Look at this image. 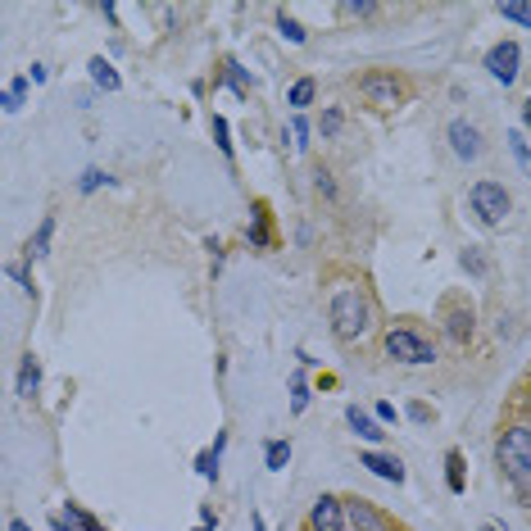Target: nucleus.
<instances>
[{
    "instance_id": "nucleus-1",
    "label": "nucleus",
    "mask_w": 531,
    "mask_h": 531,
    "mask_svg": "<svg viewBox=\"0 0 531 531\" xmlns=\"http://www.w3.org/2000/svg\"><path fill=\"white\" fill-rule=\"evenodd\" d=\"M327 318H332V332L336 341L354 345L373 332V305L359 282H336L332 295H327Z\"/></svg>"
},
{
    "instance_id": "nucleus-2",
    "label": "nucleus",
    "mask_w": 531,
    "mask_h": 531,
    "mask_svg": "<svg viewBox=\"0 0 531 531\" xmlns=\"http://www.w3.org/2000/svg\"><path fill=\"white\" fill-rule=\"evenodd\" d=\"M495 463H500L504 482L513 486V495L531 509V423L504 427L500 445H495Z\"/></svg>"
},
{
    "instance_id": "nucleus-3",
    "label": "nucleus",
    "mask_w": 531,
    "mask_h": 531,
    "mask_svg": "<svg viewBox=\"0 0 531 531\" xmlns=\"http://www.w3.org/2000/svg\"><path fill=\"white\" fill-rule=\"evenodd\" d=\"M382 354H386V359H395V364H409V368L436 364V345L427 341L423 332H413V327H386V332H382Z\"/></svg>"
},
{
    "instance_id": "nucleus-4",
    "label": "nucleus",
    "mask_w": 531,
    "mask_h": 531,
    "mask_svg": "<svg viewBox=\"0 0 531 531\" xmlns=\"http://www.w3.org/2000/svg\"><path fill=\"white\" fill-rule=\"evenodd\" d=\"M468 205H472V214L482 218L486 227H500L504 218H509V209H513V196L504 191V182H491V177H482V182L468 191Z\"/></svg>"
},
{
    "instance_id": "nucleus-5",
    "label": "nucleus",
    "mask_w": 531,
    "mask_h": 531,
    "mask_svg": "<svg viewBox=\"0 0 531 531\" xmlns=\"http://www.w3.org/2000/svg\"><path fill=\"white\" fill-rule=\"evenodd\" d=\"M359 91H364V100H368V105H377V109H400L404 96H409V87H404L391 69L364 73V78H359Z\"/></svg>"
},
{
    "instance_id": "nucleus-6",
    "label": "nucleus",
    "mask_w": 531,
    "mask_h": 531,
    "mask_svg": "<svg viewBox=\"0 0 531 531\" xmlns=\"http://www.w3.org/2000/svg\"><path fill=\"white\" fill-rule=\"evenodd\" d=\"M518 64H522V46L518 41H495L491 50H486V69H491L495 82H518Z\"/></svg>"
},
{
    "instance_id": "nucleus-7",
    "label": "nucleus",
    "mask_w": 531,
    "mask_h": 531,
    "mask_svg": "<svg viewBox=\"0 0 531 531\" xmlns=\"http://www.w3.org/2000/svg\"><path fill=\"white\" fill-rule=\"evenodd\" d=\"M445 137H450V150L463 159V164H472V159H482V155H486V141H482V132L472 128L468 118H454L450 128H445Z\"/></svg>"
},
{
    "instance_id": "nucleus-8",
    "label": "nucleus",
    "mask_w": 531,
    "mask_h": 531,
    "mask_svg": "<svg viewBox=\"0 0 531 531\" xmlns=\"http://www.w3.org/2000/svg\"><path fill=\"white\" fill-rule=\"evenodd\" d=\"M345 518H350V531H400L373 500H359V495L345 500Z\"/></svg>"
},
{
    "instance_id": "nucleus-9",
    "label": "nucleus",
    "mask_w": 531,
    "mask_h": 531,
    "mask_svg": "<svg viewBox=\"0 0 531 531\" xmlns=\"http://www.w3.org/2000/svg\"><path fill=\"white\" fill-rule=\"evenodd\" d=\"M309 531H350L345 500H336V495H318L314 509H309Z\"/></svg>"
},
{
    "instance_id": "nucleus-10",
    "label": "nucleus",
    "mask_w": 531,
    "mask_h": 531,
    "mask_svg": "<svg viewBox=\"0 0 531 531\" xmlns=\"http://www.w3.org/2000/svg\"><path fill=\"white\" fill-rule=\"evenodd\" d=\"M359 468H368L373 477H382V482H404V463L395 459V454H382V450H364L359 454Z\"/></svg>"
},
{
    "instance_id": "nucleus-11",
    "label": "nucleus",
    "mask_w": 531,
    "mask_h": 531,
    "mask_svg": "<svg viewBox=\"0 0 531 531\" xmlns=\"http://www.w3.org/2000/svg\"><path fill=\"white\" fill-rule=\"evenodd\" d=\"M50 527H55V531H105L87 509H82V504H69V509H59L55 518H50Z\"/></svg>"
},
{
    "instance_id": "nucleus-12",
    "label": "nucleus",
    "mask_w": 531,
    "mask_h": 531,
    "mask_svg": "<svg viewBox=\"0 0 531 531\" xmlns=\"http://www.w3.org/2000/svg\"><path fill=\"white\" fill-rule=\"evenodd\" d=\"M445 336H450L454 345L472 341V309L468 305H445Z\"/></svg>"
},
{
    "instance_id": "nucleus-13",
    "label": "nucleus",
    "mask_w": 531,
    "mask_h": 531,
    "mask_svg": "<svg viewBox=\"0 0 531 531\" xmlns=\"http://www.w3.org/2000/svg\"><path fill=\"white\" fill-rule=\"evenodd\" d=\"M345 423H350V432L354 436H364V441H386V432H382V423H377V413H364L359 409V404H350V409H345Z\"/></svg>"
},
{
    "instance_id": "nucleus-14",
    "label": "nucleus",
    "mask_w": 531,
    "mask_h": 531,
    "mask_svg": "<svg viewBox=\"0 0 531 531\" xmlns=\"http://www.w3.org/2000/svg\"><path fill=\"white\" fill-rule=\"evenodd\" d=\"M445 491L463 495L468 482H463V450H445Z\"/></svg>"
},
{
    "instance_id": "nucleus-15",
    "label": "nucleus",
    "mask_w": 531,
    "mask_h": 531,
    "mask_svg": "<svg viewBox=\"0 0 531 531\" xmlns=\"http://www.w3.org/2000/svg\"><path fill=\"white\" fill-rule=\"evenodd\" d=\"M87 69H91V82H96V87L100 91H118V87H123V78H118V73H114V64H109V59H91V64H87Z\"/></svg>"
},
{
    "instance_id": "nucleus-16",
    "label": "nucleus",
    "mask_w": 531,
    "mask_h": 531,
    "mask_svg": "<svg viewBox=\"0 0 531 531\" xmlns=\"http://www.w3.org/2000/svg\"><path fill=\"white\" fill-rule=\"evenodd\" d=\"M41 386V364L37 354H23V368H19V395H37Z\"/></svg>"
},
{
    "instance_id": "nucleus-17",
    "label": "nucleus",
    "mask_w": 531,
    "mask_h": 531,
    "mask_svg": "<svg viewBox=\"0 0 531 531\" xmlns=\"http://www.w3.org/2000/svg\"><path fill=\"white\" fill-rule=\"evenodd\" d=\"M314 96H318V82L314 78H300L291 91H286V105H295V114H300L305 105H314Z\"/></svg>"
},
{
    "instance_id": "nucleus-18",
    "label": "nucleus",
    "mask_w": 531,
    "mask_h": 531,
    "mask_svg": "<svg viewBox=\"0 0 531 531\" xmlns=\"http://www.w3.org/2000/svg\"><path fill=\"white\" fill-rule=\"evenodd\" d=\"M223 82H227V87H232L241 100L250 96V78H246V69H241L236 59H227V64H223Z\"/></svg>"
},
{
    "instance_id": "nucleus-19",
    "label": "nucleus",
    "mask_w": 531,
    "mask_h": 531,
    "mask_svg": "<svg viewBox=\"0 0 531 531\" xmlns=\"http://www.w3.org/2000/svg\"><path fill=\"white\" fill-rule=\"evenodd\" d=\"M250 246L255 250H268L273 246V236H268V209L255 205V227H250Z\"/></svg>"
},
{
    "instance_id": "nucleus-20",
    "label": "nucleus",
    "mask_w": 531,
    "mask_h": 531,
    "mask_svg": "<svg viewBox=\"0 0 531 531\" xmlns=\"http://www.w3.org/2000/svg\"><path fill=\"white\" fill-rule=\"evenodd\" d=\"M277 32H282V37L291 41V46H305V41H309V32L300 28V23H295L286 10H277Z\"/></svg>"
},
{
    "instance_id": "nucleus-21",
    "label": "nucleus",
    "mask_w": 531,
    "mask_h": 531,
    "mask_svg": "<svg viewBox=\"0 0 531 531\" xmlns=\"http://www.w3.org/2000/svg\"><path fill=\"white\" fill-rule=\"evenodd\" d=\"M23 96H28V78H14L10 87H5V96H0L5 114H19V109H23Z\"/></svg>"
},
{
    "instance_id": "nucleus-22",
    "label": "nucleus",
    "mask_w": 531,
    "mask_h": 531,
    "mask_svg": "<svg viewBox=\"0 0 531 531\" xmlns=\"http://www.w3.org/2000/svg\"><path fill=\"white\" fill-rule=\"evenodd\" d=\"M286 459H291V441H268V445H264V463H268L273 472H282Z\"/></svg>"
},
{
    "instance_id": "nucleus-23",
    "label": "nucleus",
    "mask_w": 531,
    "mask_h": 531,
    "mask_svg": "<svg viewBox=\"0 0 531 531\" xmlns=\"http://www.w3.org/2000/svg\"><path fill=\"white\" fill-rule=\"evenodd\" d=\"M509 155L518 159V168L531 177V146H527V137H522V132H509Z\"/></svg>"
},
{
    "instance_id": "nucleus-24",
    "label": "nucleus",
    "mask_w": 531,
    "mask_h": 531,
    "mask_svg": "<svg viewBox=\"0 0 531 531\" xmlns=\"http://www.w3.org/2000/svg\"><path fill=\"white\" fill-rule=\"evenodd\" d=\"M223 441H227V436H218L214 450H205V454L196 459V472H200V477H218V450H223Z\"/></svg>"
},
{
    "instance_id": "nucleus-25",
    "label": "nucleus",
    "mask_w": 531,
    "mask_h": 531,
    "mask_svg": "<svg viewBox=\"0 0 531 531\" xmlns=\"http://www.w3.org/2000/svg\"><path fill=\"white\" fill-rule=\"evenodd\" d=\"M500 14L509 23H518V28H531V5H522V0H509V5H500Z\"/></svg>"
},
{
    "instance_id": "nucleus-26",
    "label": "nucleus",
    "mask_w": 531,
    "mask_h": 531,
    "mask_svg": "<svg viewBox=\"0 0 531 531\" xmlns=\"http://www.w3.org/2000/svg\"><path fill=\"white\" fill-rule=\"evenodd\" d=\"M305 404H309V382H305V373H295L291 377V409L305 413Z\"/></svg>"
},
{
    "instance_id": "nucleus-27",
    "label": "nucleus",
    "mask_w": 531,
    "mask_h": 531,
    "mask_svg": "<svg viewBox=\"0 0 531 531\" xmlns=\"http://www.w3.org/2000/svg\"><path fill=\"white\" fill-rule=\"evenodd\" d=\"M50 232H55V218H46V223L37 227V236H32L28 255H46V246H50Z\"/></svg>"
},
{
    "instance_id": "nucleus-28",
    "label": "nucleus",
    "mask_w": 531,
    "mask_h": 531,
    "mask_svg": "<svg viewBox=\"0 0 531 531\" xmlns=\"http://www.w3.org/2000/svg\"><path fill=\"white\" fill-rule=\"evenodd\" d=\"M291 141H295L300 150L309 146V118H305V114H295V118H291Z\"/></svg>"
},
{
    "instance_id": "nucleus-29",
    "label": "nucleus",
    "mask_w": 531,
    "mask_h": 531,
    "mask_svg": "<svg viewBox=\"0 0 531 531\" xmlns=\"http://www.w3.org/2000/svg\"><path fill=\"white\" fill-rule=\"evenodd\" d=\"M227 137H232V132H227V118L214 114V141H218V150H223V155H232V141H227Z\"/></svg>"
},
{
    "instance_id": "nucleus-30",
    "label": "nucleus",
    "mask_w": 531,
    "mask_h": 531,
    "mask_svg": "<svg viewBox=\"0 0 531 531\" xmlns=\"http://www.w3.org/2000/svg\"><path fill=\"white\" fill-rule=\"evenodd\" d=\"M105 182H109V177L100 173V168H87V173H82V182H78V187L91 196V191H96V187H105Z\"/></svg>"
},
{
    "instance_id": "nucleus-31",
    "label": "nucleus",
    "mask_w": 531,
    "mask_h": 531,
    "mask_svg": "<svg viewBox=\"0 0 531 531\" xmlns=\"http://www.w3.org/2000/svg\"><path fill=\"white\" fill-rule=\"evenodd\" d=\"M341 123H345L341 109H327V114H323V137H336V132H341Z\"/></svg>"
},
{
    "instance_id": "nucleus-32",
    "label": "nucleus",
    "mask_w": 531,
    "mask_h": 531,
    "mask_svg": "<svg viewBox=\"0 0 531 531\" xmlns=\"http://www.w3.org/2000/svg\"><path fill=\"white\" fill-rule=\"evenodd\" d=\"M373 10H377L373 0H350V5H341V14H350V19H354V14L364 19V14H373Z\"/></svg>"
},
{
    "instance_id": "nucleus-33",
    "label": "nucleus",
    "mask_w": 531,
    "mask_h": 531,
    "mask_svg": "<svg viewBox=\"0 0 531 531\" xmlns=\"http://www.w3.org/2000/svg\"><path fill=\"white\" fill-rule=\"evenodd\" d=\"M463 268H468V273H486V259L477 255V250H463Z\"/></svg>"
},
{
    "instance_id": "nucleus-34",
    "label": "nucleus",
    "mask_w": 531,
    "mask_h": 531,
    "mask_svg": "<svg viewBox=\"0 0 531 531\" xmlns=\"http://www.w3.org/2000/svg\"><path fill=\"white\" fill-rule=\"evenodd\" d=\"M318 191H323V196H336V182H332V173H323V168H318Z\"/></svg>"
},
{
    "instance_id": "nucleus-35",
    "label": "nucleus",
    "mask_w": 531,
    "mask_h": 531,
    "mask_svg": "<svg viewBox=\"0 0 531 531\" xmlns=\"http://www.w3.org/2000/svg\"><path fill=\"white\" fill-rule=\"evenodd\" d=\"M409 418L413 423H432V409L427 404H409Z\"/></svg>"
},
{
    "instance_id": "nucleus-36",
    "label": "nucleus",
    "mask_w": 531,
    "mask_h": 531,
    "mask_svg": "<svg viewBox=\"0 0 531 531\" xmlns=\"http://www.w3.org/2000/svg\"><path fill=\"white\" fill-rule=\"evenodd\" d=\"M377 423H395V404H377Z\"/></svg>"
},
{
    "instance_id": "nucleus-37",
    "label": "nucleus",
    "mask_w": 531,
    "mask_h": 531,
    "mask_svg": "<svg viewBox=\"0 0 531 531\" xmlns=\"http://www.w3.org/2000/svg\"><path fill=\"white\" fill-rule=\"evenodd\" d=\"M5 273H10V277H14V282H19V286H28V291H32V277L23 273V268H14V264H10V268H5Z\"/></svg>"
},
{
    "instance_id": "nucleus-38",
    "label": "nucleus",
    "mask_w": 531,
    "mask_h": 531,
    "mask_svg": "<svg viewBox=\"0 0 531 531\" xmlns=\"http://www.w3.org/2000/svg\"><path fill=\"white\" fill-rule=\"evenodd\" d=\"M522 123H527V128H531V100H527V105H522Z\"/></svg>"
},
{
    "instance_id": "nucleus-39",
    "label": "nucleus",
    "mask_w": 531,
    "mask_h": 531,
    "mask_svg": "<svg viewBox=\"0 0 531 531\" xmlns=\"http://www.w3.org/2000/svg\"><path fill=\"white\" fill-rule=\"evenodd\" d=\"M10 531H32V527H28V522H19V518H14V522H10Z\"/></svg>"
},
{
    "instance_id": "nucleus-40",
    "label": "nucleus",
    "mask_w": 531,
    "mask_h": 531,
    "mask_svg": "<svg viewBox=\"0 0 531 531\" xmlns=\"http://www.w3.org/2000/svg\"><path fill=\"white\" fill-rule=\"evenodd\" d=\"M250 522H255V531H268V522H264V518H259V513H255V518H250Z\"/></svg>"
},
{
    "instance_id": "nucleus-41",
    "label": "nucleus",
    "mask_w": 531,
    "mask_h": 531,
    "mask_svg": "<svg viewBox=\"0 0 531 531\" xmlns=\"http://www.w3.org/2000/svg\"><path fill=\"white\" fill-rule=\"evenodd\" d=\"M196 531H214V527H196Z\"/></svg>"
},
{
    "instance_id": "nucleus-42",
    "label": "nucleus",
    "mask_w": 531,
    "mask_h": 531,
    "mask_svg": "<svg viewBox=\"0 0 531 531\" xmlns=\"http://www.w3.org/2000/svg\"><path fill=\"white\" fill-rule=\"evenodd\" d=\"M482 531H500V527H482Z\"/></svg>"
}]
</instances>
